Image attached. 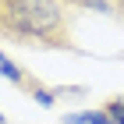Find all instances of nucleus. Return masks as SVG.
<instances>
[{
  "label": "nucleus",
  "mask_w": 124,
  "mask_h": 124,
  "mask_svg": "<svg viewBox=\"0 0 124 124\" xmlns=\"http://www.w3.org/2000/svg\"><path fill=\"white\" fill-rule=\"evenodd\" d=\"M0 39L71 50V7L64 0H0Z\"/></svg>",
  "instance_id": "1"
},
{
  "label": "nucleus",
  "mask_w": 124,
  "mask_h": 124,
  "mask_svg": "<svg viewBox=\"0 0 124 124\" xmlns=\"http://www.w3.org/2000/svg\"><path fill=\"white\" fill-rule=\"evenodd\" d=\"M0 75L7 78L14 89H32V85H36V82H32V78H29V75H25L18 64H14V60L7 57V53H0Z\"/></svg>",
  "instance_id": "2"
},
{
  "label": "nucleus",
  "mask_w": 124,
  "mask_h": 124,
  "mask_svg": "<svg viewBox=\"0 0 124 124\" xmlns=\"http://www.w3.org/2000/svg\"><path fill=\"white\" fill-rule=\"evenodd\" d=\"M64 124H114L103 110H78V114H67Z\"/></svg>",
  "instance_id": "3"
},
{
  "label": "nucleus",
  "mask_w": 124,
  "mask_h": 124,
  "mask_svg": "<svg viewBox=\"0 0 124 124\" xmlns=\"http://www.w3.org/2000/svg\"><path fill=\"white\" fill-rule=\"evenodd\" d=\"M103 114L110 117L114 124H124V96H114V99H106V103H103Z\"/></svg>",
  "instance_id": "4"
},
{
  "label": "nucleus",
  "mask_w": 124,
  "mask_h": 124,
  "mask_svg": "<svg viewBox=\"0 0 124 124\" xmlns=\"http://www.w3.org/2000/svg\"><path fill=\"white\" fill-rule=\"evenodd\" d=\"M32 99H36L43 110H50V106L57 103V89H46V85H32Z\"/></svg>",
  "instance_id": "5"
},
{
  "label": "nucleus",
  "mask_w": 124,
  "mask_h": 124,
  "mask_svg": "<svg viewBox=\"0 0 124 124\" xmlns=\"http://www.w3.org/2000/svg\"><path fill=\"white\" fill-rule=\"evenodd\" d=\"M110 4H114V11H117V14L124 18V0H110Z\"/></svg>",
  "instance_id": "6"
},
{
  "label": "nucleus",
  "mask_w": 124,
  "mask_h": 124,
  "mask_svg": "<svg viewBox=\"0 0 124 124\" xmlns=\"http://www.w3.org/2000/svg\"><path fill=\"white\" fill-rule=\"evenodd\" d=\"M0 124H7V121H4V114H0Z\"/></svg>",
  "instance_id": "7"
}]
</instances>
